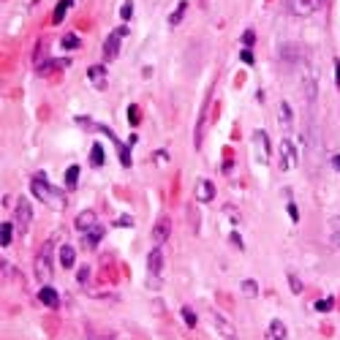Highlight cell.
Segmentation results:
<instances>
[{"instance_id":"obj_35","label":"cell","mask_w":340,"mask_h":340,"mask_svg":"<svg viewBox=\"0 0 340 340\" xmlns=\"http://www.w3.org/2000/svg\"><path fill=\"white\" fill-rule=\"evenodd\" d=\"M289 215H291V220H294V223L299 220V212H297V204H294V202H289Z\"/></svg>"},{"instance_id":"obj_16","label":"cell","mask_w":340,"mask_h":340,"mask_svg":"<svg viewBox=\"0 0 340 340\" xmlns=\"http://www.w3.org/2000/svg\"><path fill=\"white\" fill-rule=\"evenodd\" d=\"M88 76H90V82L96 84V88H106V71H104V66H93L88 71Z\"/></svg>"},{"instance_id":"obj_17","label":"cell","mask_w":340,"mask_h":340,"mask_svg":"<svg viewBox=\"0 0 340 340\" xmlns=\"http://www.w3.org/2000/svg\"><path fill=\"white\" fill-rule=\"evenodd\" d=\"M74 259H76L74 245H63L60 248V267H74Z\"/></svg>"},{"instance_id":"obj_29","label":"cell","mask_w":340,"mask_h":340,"mask_svg":"<svg viewBox=\"0 0 340 340\" xmlns=\"http://www.w3.org/2000/svg\"><path fill=\"white\" fill-rule=\"evenodd\" d=\"M289 286H291V291H294V294H299V291H302V280H299L297 275H289Z\"/></svg>"},{"instance_id":"obj_20","label":"cell","mask_w":340,"mask_h":340,"mask_svg":"<svg viewBox=\"0 0 340 340\" xmlns=\"http://www.w3.org/2000/svg\"><path fill=\"white\" fill-rule=\"evenodd\" d=\"M90 163L93 166H104V147H101V145H93V150H90Z\"/></svg>"},{"instance_id":"obj_18","label":"cell","mask_w":340,"mask_h":340,"mask_svg":"<svg viewBox=\"0 0 340 340\" xmlns=\"http://www.w3.org/2000/svg\"><path fill=\"white\" fill-rule=\"evenodd\" d=\"M11 240H14V223H11V220H6V223L0 226V245H3V248H9Z\"/></svg>"},{"instance_id":"obj_8","label":"cell","mask_w":340,"mask_h":340,"mask_svg":"<svg viewBox=\"0 0 340 340\" xmlns=\"http://www.w3.org/2000/svg\"><path fill=\"white\" fill-rule=\"evenodd\" d=\"M169 234H172V220H169V218H161V220L153 226V242H155V245H163L166 240H169Z\"/></svg>"},{"instance_id":"obj_12","label":"cell","mask_w":340,"mask_h":340,"mask_svg":"<svg viewBox=\"0 0 340 340\" xmlns=\"http://www.w3.org/2000/svg\"><path fill=\"white\" fill-rule=\"evenodd\" d=\"M212 196H215V185L210 183V180H199V185H196V202H212Z\"/></svg>"},{"instance_id":"obj_3","label":"cell","mask_w":340,"mask_h":340,"mask_svg":"<svg viewBox=\"0 0 340 340\" xmlns=\"http://www.w3.org/2000/svg\"><path fill=\"white\" fill-rule=\"evenodd\" d=\"M324 3H327V0H289V11L294 14V17H310Z\"/></svg>"},{"instance_id":"obj_5","label":"cell","mask_w":340,"mask_h":340,"mask_svg":"<svg viewBox=\"0 0 340 340\" xmlns=\"http://www.w3.org/2000/svg\"><path fill=\"white\" fill-rule=\"evenodd\" d=\"M253 147H256L259 163H262V166L270 163V136H267L264 131H253Z\"/></svg>"},{"instance_id":"obj_36","label":"cell","mask_w":340,"mask_h":340,"mask_svg":"<svg viewBox=\"0 0 340 340\" xmlns=\"http://www.w3.org/2000/svg\"><path fill=\"white\" fill-rule=\"evenodd\" d=\"M90 278V267H79V283H84Z\"/></svg>"},{"instance_id":"obj_40","label":"cell","mask_w":340,"mask_h":340,"mask_svg":"<svg viewBox=\"0 0 340 340\" xmlns=\"http://www.w3.org/2000/svg\"><path fill=\"white\" fill-rule=\"evenodd\" d=\"M332 166H335V169L340 172V155H335V158H332Z\"/></svg>"},{"instance_id":"obj_4","label":"cell","mask_w":340,"mask_h":340,"mask_svg":"<svg viewBox=\"0 0 340 340\" xmlns=\"http://www.w3.org/2000/svg\"><path fill=\"white\" fill-rule=\"evenodd\" d=\"M14 223H17L19 232H27L30 223H33V207H30L27 199L17 202V212H14Z\"/></svg>"},{"instance_id":"obj_2","label":"cell","mask_w":340,"mask_h":340,"mask_svg":"<svg viewBox=\"0 0 340 340\" xmlns=\"http://www.w3.org/2000/svg\"><path fill=\"white\" fill-rule=\"evenodd\" d=\"M49 275H52V240L44 242V248H41V253H38V259H36V278L41 283H46Z\"/></svg>"},{"instance_id":"obj_34","label":"cell","mask_w":340,"mask_h":340,"mask_svg":"<svg viewBox=\"0 0 340 340\" xmlns=\"http://www.w3.org/2000/svg\"><path fill=\"white\" fill-rule=\"evenodd\" d=\"M117 226H123V229H131V226H133L131 215H123V218H117Z\"/></svg>"},{"instance_id":"obj_15","label":"cell","mask_w":340,"mask_h":340,"mask_svg":"<svg viewBox=\"0 0 340 340\" xmlns=\"http://www.w3.org/2000/svg\"><path fill=\"white\" fill-rule=\"evenodd\" d=\"M38 297H41V302H44L46 307H58V302H60L58 291H54L52 286H44L41 291H38Z\"/></svg>"},{"instance_id":"obj_11","label":"cell","mask_w":340,"mask_h":340,"mask_svg":"<svg viewBox=\"0 0 340 340\" xmlns=\"http://www.w3.org/2000/svg\"><path fill=\"white\" fill-rule=\"evenodd\" d=\"M101 240H104V226H101V223H96V226H93V229H88V232H84V248H96V245L101 242Z\"/></svg>"},{"instance_id":"obj_38","label":"cell","mask_w":340,"mask_h":340,"mask_svg":"<svg viewBox=\"0 0 340 340\" xmlns=\"http://www.w3.org/2000/svg\"><path fill=\"white\" fill-rule=\"evenodd\" d=\"M335 82H337V88H340V60H335Z\"/></svg>"},{"instance_id":"obj_33","label":"cell","mask_w":340,"mask_h":340,"mask_svg":"<svg viewBox=\"0 0 340 340\" xmlns=\"http://www.w3.org/2000/svg\"><path fill=\"white\" fill-rule=\"evenodd\" d=\"M128 123H131V125H136V123H139V109H136V106H131V109H128Z\"/></svg>"},{"instance_id":"obj_6","label":"cell","mask_w":340,"mask_h":340,"mask_svg":"<svg viewBox=\"0 0 340 340\" xmlns=\"http://www.w3.org/2000/svg\"><path fill=\"white\" fill-rule=\"evenodd\" d=\"M125 33H128V27H120V30H115V33L106 38V44H104V58L106 60H115L117 58V52H120V38Z\"/></svg>"},{"instance_id":"obj_27","label":"cell","mask_w":340,"mask_h":340,"mask_svg":"<svg viewBox=\"0 0 340 340\" xmlns=\"http://www.w3.org/2000/svg\"><path fill=\"white\" fill-rule=\"evenodd\" d=\"M183 321L188 324V327H196V313L191 310V307H183Z\"/></svg>"},{"instance_id":"obj_30","label":"cell","mask_w":340,"mask_h":340,"mask_svg":"<svg viewBox=\"0 0 340 340\" xmlns=\"http://www.w3.org/2000/svg\"><path fill=\"white\" fill-rule=\"evenodd\" d=\"M313 307H316V310H321V313H327V310H332V299H329V297H327V299H319Z\"/></svg>"},{"instance_id":"obj_13","label":"cell","mask_w":340,"mask_h":340,"mask_svg":"<svg viewBox=\"0 0 340 340\" xmlns=\"http://www.w3.org/2000/svg\"><path fill=\"white\" fill-rule=\"evenodd\" d=\"M327 237H329V245H332V248H340V215H335V218L329 220Z\"/></svg>"},{"instance_id":"obj_14","label":"cell","mask_w":340,"mask_h":340,"mask_svg":"<svg viewBox=\"0 0 340 340\" xmlns=\"http://www.w3.org/2000/svg\"><path fill=\"white\" fill-rule=\"evenodd\" d=\"M267 337H275V340H283V337H289V332H286V324H283L280 319H272V321H270V329H267Z\"/></svg>"},{"instance_id":"obj_1","label":"cell","mask_w":340,"mask_h":340,"mask_svg":"<svg viewBox=\"0 0 340 340\" xmlns=\"http://www.w3.org/2000/svg\"><path fill=\"white\" fill-rule=\"evenodd\" d=\"M30 191H33V196L38 202H44V204H49V207H54V210H63L66 207V199H63V193L60 191H54V188L46 183V177L38 172V175L30 180Z\"/></svg>"},{"instance_id":"obj_19","label":"cell","mask_w":340,"mask_h":340,"mask_svg":"<svg viewBox=\"0 0 340 340\" xmlns=\"http://www.w3.org/2000/svg\"><path fill=\"white\" fill-rule=\"evenodd\" d=\"M212 321H215V327L220 329V335H223V337H234L237 335V332H234V327H232V324H226L223 319H220V316L218 313H212Z\"/></svg>"},{"instance_id":"obj_7","label":"cell","mask_w":340,"mask_h":340,"mask_svg":"<svg viewBox=\"0 0 340 340\" xmlns=\"http://www.w3.org/2000/svg\"><path fill=\"white\" fill-rule=\"evenodd\" d=\"M280 166L283 169H289L291 163H297V147H294V141H291V136H283L280 141Z\"/></svg>"},{"instance_id":"obj_37","label":"cell","mask_w":340,"mask_h":340,"mask_svg":"<svg viewBox=\"0 0 340 340\" xmlns=\"http://www.w3.org/2000/svg\"><path fill=\"white\" fill-rule=\"evenodd\" d=\"M240 58H242V63H250V66H253V52H250V49H242Z\"/></svg>"},{"instance_id":"obj_31","label":"cell","mask_w":340,"mask_h":340,"mask_svg":"<svg viewBox=\"0 0 340 340\" xmlns=\"http://www.w3.org/2000/svg\"><path fill=\"white\" fill-rule=\"evenodd\" d=\"M253 41H256V33H253V30H245V33H242V44L253 46Z\"/></svg>"},{"instance_id":"obj_32","label":"cell","mask_w":340,"mask_h":340,"mask_svg":"<svg viewBox=\"0 0 340 340\" xmlns=\"http://www.w3.org/2000/svg\"><path fill=\"white\" fill-rule=\"evenodd\" d=\"M123 19H131V14H133V3H131V0H125V3H123Z\"/></svg>"},{"instance_id":"obj_22","label":"cell","mask_w":340,"mask_h":340,"mask_svg":"<svg viewBox=\"0 0 340 340\" xmlns=\"http://www.w3.org/2000/svg\"><path fill=\"white\" fill-rule=\"evenodd\" d=\"M76 183H79V166H68L66 169V185L76 188Z\"/></svg>"},{"instance_id":"obj_10","label":"cell","mask_w":340,"mask_h":340,"mask_svg":"<svg viewBox=\"0 0 340 340\" xmlns=\"http://www.w3.org/2000/svg\"><path fill=\"white\" fill-rule=\"evenodd\" d=\"M98 223V218H96V212H93V210H84V212H79V215H76V220H74V226H76V232H88V229H93V226H96Z\"/></svg>"},{"instance_id":"obj_39","label":"cell","mask_w":340,"mask_h":340,"mask_svg":"<svg viewBox=\"0 0 340 340\" xmlns=\"http://www.w3.org/2000/svg\"><path fill=\"white\" fill-rule=\"evenodd\" d=\"M155 161L158 163H166V161H169V155H166V153H155Z\"/></svg>"},{"instance_id":"obj_9","label":"cell","mask_w":340,"mask_h":340,"mask_svg":"<svg viewBox=\"0 0 340 340\" xmlns=\"http://www.w3.org/2000/svg\"><path fill=\"white\" fill-rule=\"evenodd\" d=\"M147 270H150V275H161V272H163V250H161V245H155V248L150 250V256H147Z\"/></svg>"},{"instance_id":"obj_23","label":"cell","mask_w":340,"mask_h":340,"mask_svg":"<svg viewBox=\"0 0 340 340\" xmlns=\"http://www.w3.org/2000/svg\"><path fill=\"white\" fill-rule=\"evenodd\" d=\"M185 9H188V3H185V0H180V3H177V9H175V14L169 17V25H180V19H183Z\"/></svg>"},{"instance_id":"obj_25","label":"cell","mask_w":340,"mask_h":340,"mask_svg":"<svg viewBox=\"0 0 340 340\" xmlns=\"http://www.w3.org/2000/svg\"><path fill=\"white\" fill-rule=\"evenodd\" d=\"M79 46V36H74V33H68V36H63V49H76Z\"/></svg>"},{"instance_id":"obj_26","label":"cell","mask_w":340,"mask_h":340,"mask_svg":"<svg viewBox=\"0 0 340 340\" xmlns=\"http://www.w3.org/2000/svg\"><path fill=\"white\" fill-rule=\"evenodd\" d=\"M242 294H248V297H256V294H259V286H256V280H242Z\"/></svg>"},{"instance_id":"obj_21","label":"cell","mask_w":340,"mask_h":340,"mask_svg":"<svg viewBox=\"0 0 340 340\" xmlns=\"http://www.w3.org/2000/svg\"><path fill=\"white\" fill-rule=\"evenodd\" d=\"M280 125H283V128H291V106L286 104V101H283V104H280Z\"/></svg>"},{"instance_id":"obj_28","label":"cell","mask_w":340,"mask_h":340,"mask_svg":"<svg viewBox=\"0 0 340 340\" xmlns=\"http://www.w3.org/2000/svg\"><path fill=\"white\" fill-rule=\"evenodd\" d=\"M117 150H120V158H123V166H131V150L123 147L120 141H117Z\"/></svg>"},{"instance_id":"obj_24","label":"cell","mask_w":340,"mask_h":340,"mask_svg":"<svg viewBox=\"0 0 340 340\" xmlns=\"http://www.w3.org/2000/svg\"><path fill=\"white\" fill-rule=\"evenodd\" d=\"M68 6H71V0H60L58 3V9H54V22H63V17H66V11H68Z\"/></svg>"}]
</instances>
